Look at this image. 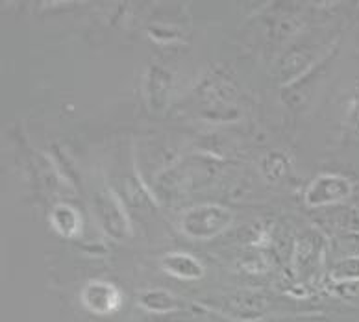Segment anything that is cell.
<instances>
[{"label": "cell", "instance_id": "cell-12", "mask_svg": "<svg viewBox=\"0 0 359 322\" xmlns=\"http://www.w3.org/2000/svg\"><path fill=\"white\" fill-rule=\"evenodd\" d=\"M318 257V246L317 243H313L308 237H304L297 246V256H294V263H297V269L300 274L304 272H309L317 265Z\"/></svg>", "mask_w": 359, "mask_h": 322}, {"label": "cell", "instance_id": "cell-7", "mask_svg": "<svg viewBox=\"0 0 359 322\" xmlns=\"http://www.w3.org/2000/svg\"><path fill=\"white\" fill-rule=\"evenodd\" d=\"M161 269L176 280L196 281L204 278V265L187 252H170L161 257Z\"/></svg>", "mask_w": 359, "mask_h": 322}, {"label": "cell", "instance_id": "cell-9", "mask_svg": "<svg viewBox=\"0 0 359 322\" xmlns=\"http://www.w3.org/2000/svg\"><path fill=\"white\" fill-rule=\"evenodd\" d=\"M50 222L54 230L63 237L78 236V232L82 228V219H80L78 211L67 204L54 206L50 213Z\"/></svg>", "mask_w": 359, "mask_h": 322}, {"label": "cell", "instance_id": "cell-13", "mask_svg": "<svg viewBox=\"0 0 359 322\" xmlns=\"http://www.w3.org/2000/svg\"><path fill=\"white\" fill-rule=\"evenodd\" d=\"M346 123L350 130L359 135V78L354 82L352 93H350L348 106H346Z\"/></svg>", "mask_w": 359, "mask_h": 322}, {"label": "cell", "instance_id": "cell-4", "mask_svg": "<svg viewBox=\"0 0 359 322\" xmlns=\"http://www.w3.org/2000/svg\"><path fill=\"white\" fill-rule=\"evenodd\" d=\"M93 210L97 215L98 226L108 237L115 241H124L130 236L128 217L124 213L123 204L118 202L115 193L109 189H104L95 196Z\"/></svg>", "mask_w": 359, "mask_h": 322}, {"label": "cell", "instance_id": "cell-2", "mask_svg": "<svg viewBox=\"0 0 359 322\" xmlns=\"http://www.w3.org/2000/svg\"><path fill=\"white\" fill-rule=\"evenodd\" d=\"M354 191V184L343 174L324 173L304 191V202L309 208H326V206L341 204L348 200Z\"/></svg>", "mask_w": 359, "mask_h": 322}, {"label": "cell", "instance_id": "cell-10", "mask_svg": "<svg viewBox=\"0 0 359 322\" xmlns=\"http://www.w3.org/2000/svg\"><path fill=\"white\" fill-rule=\"evenodd\" d=\"M330 280L339 286H359V256L335 263L330 271Z\"/></svg>", "mask_w": 359, "mask_h": 322}, {"label": "cell", "instance_id": "cell-1", "mask_svg": "<svg viewBox=\"0 0 359 322\" xmlns=\"http://www.w3.org/2000/svg\"><path fill=\"white\" fill-rule=\"evenodd\" d=\"M233 222V213L221 204L193 206L180 219V228L185 236L196 241L213 239Z\"/></svg>", "mask_w": 359, "mask_h": 322}, {"label": "cell", "instance_id": "cell-8", "mask_svg": "<svg viewBox=\"0 0 359 322\" xmlns=\"http://www.w3.org/2000/svg\"><path fill=\"white\" fill-rule=\"evenodd\" d=\"M139 306L150 313L165 315V313H175L178 309H184L185 304L167 289H149L139 297Z\"/></svg>", "mask_w": 359, "mask_h": 322}, {"label": "cell", "instance_id": "cell-5", "mask_svg": "<svg viewBox=\"0 0 359 322\" xmlns=\"http://www.w3.org/2000/svg\"><path fill=\"white\" fill-rule=\"evenodd\" d=\"M83 309L95 317H109L123 306V291L115 283L106 280H91L80 293Z\"/></svg>", "mask_w": 359, "mask_h": 322}, {"label": "cell", "instance_id": "cell-11", "mask_svg": "<svg viewBox=\"0 0 359 322\" xmlns=\"http://www.w3.org/2000/svg\"><path fill=\"white\" fill-rule=\"evenodd\" d=\"M289 159L282 152H269L262 161V173L269 182H280L287 174Z\"/></svg>", "mask_w": 359, "mask_h": 322}, {"label": "cell", "instance_id": "cell-6", "mask_svg": "<svg viewBox=\"0 0 359 322\" xmlns=\"http://www.w3.org/2000/svg\"><path fill=\"white\" fill-rule=\"evenodd\" d=\"M172 74L165 67L150 65L144 72V95L152 112H161L169 102Z\"/></svg>", "mask_w": 359, "mask_h": 322}, {"label": "cell", "instance_id": "cell-3", "mask_svg": "<svg viewBox=\"0 0 359 322\" xmlns=\"http://www.w3.org/2000/svg\"><path fill=\"white\" fill-rule=\"evenodd\" d=\"M211 307L226 315V317L236 318V321L254 322L267 315L271 304L263 295L241 291L228 295V297L217 298L215 302H211Z\"/></svg>", "mask_w": 359, "mask_h": 322}]
</instances>
